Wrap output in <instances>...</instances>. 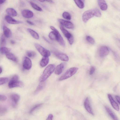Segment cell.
Here are the masks:
<instances>
[{
	"label": "cell",
	"mask_w": 120,
	"mask_h": 120,
	"mask_svg": "<svg viewBox=\"0 0 120 120\" xmlns=\"http://www.w3.org/2000/svg\"><path fill=\"white\" fill-rule=\"evenodd\" d=\"M77 6L79 8L82 9L84 7L83 2L81 0H74Z\"/></svg>",
	"instance_id": "cell-26"
},
{
	"label": "cell",
	"mask_w": 120,
	"mask_h": 120,
	"mask_svg": "<svg viewBox=\"0 0 120 120\" xmlns=\"http://www.w3.org/2000/svg\"><path fill=\"white\" fill-rule=\"evenodd\" d=\"M22 16L26 18H30L33 16V13L32 11L28 9H24L22 12Z\"/></svg>",
	"instance_id": "cell-15"
},
{
	"label": "cell",
	"mask_w": 120,
	"mask_h": 120,
	"mask_svg": "<svg viewBox=\"0 0 120 120\" xmlns=\"http://www.w3.org/2000/svg\"><path fill=\"white\" fill-rule=\"evenodd\" d=\"M78 69V68L76 67H72L69 68L60 78L59 80H62L69 78L75 74Z\"/></svg>",
	"instance_id": "cell-4"
},
{
	"label": "cell",
	"mask_w": 120,
	"mask_h": 120,
	"mask_svg": "<svg viewBox=\"0 0 120 120\" xmlns=\"http://www.w3.org/2000/svg\"><path fill=\"white\" fill-rule=\"evenodd\" d=\"M50 27V29L53 31H54L55 33L56 41H57L61 46L63 47H64L65 43L64 40L58 31L52 26H51Z\"/></svg>",
	"instance_id": "cell-7"
},
{
	"label": "cell",
	"mask_w": 120,
	"mask_h": 120,
	"mask_svg": "<svg viewBox=\"0 0 120 120\" xmlns=\"http://www.w3.org/2000/svg\"><path fill=\"white\" fill-rule=\"evenodd\" d=\"M95 68L93 66L91 67L89 71V74L90 75H92L95 72Z\"/></svg>",
	"instance_id": "cell-36"
},
{
	"label": "cell",
	"mask_w": 120,
	"mask_h": 120,
	"mask_svg": "<svg viewBox=\"0 0 120 120\" xmlns=\"http://www.w3.org/2000/svg\"><path fill=\"white\" fill-rule=\"evenodd\" d=\"M11 50V49L4 47L0 48V52L2 54H6L7 52H9Z\"/></svg>",
	"instance_id": "cell-27"
},
{
	"label": "cell",
	"mask_w": 120,
	"mask_h": 120,
	"mask_svg": "<svg viewBox=\"0 0 120 120\" xmlns=\"http://www.w3.org/2000/svg\"><path fill=\"white\" fill-rule=\"evenodd\" d=\"M56 56L60 60L65 61H68L69 60V58L66 54L63 53H55Z\"/></svg>",
	"instance_id": "cell-16"
},
{
	"label": "cell",
	"mask_w": 120,
	"mask_h": 120,
	"mask_svg": "<svg viewBox=\"0 0 120 120\" xmlns=\"http://www.w3.org/2000/svg\"><path fill=\"white\" fill-rule=\"evenodd\" d=\"M109 53V50L107 47L102 46L100 48L99 50V55L100 57H104L107 55Z\"/></svg>",
	"instance_id": "cell-12"
},
{
	"label": "cell",
	"mask_w": 120,
	"mask_h": 120,
	"mask_svg": "<svg viewBox=\"0 0 120 120\" xmlns=\"http://www.w3.org/2000/svg\"><path fill=\"white\" fill-rule=\"evenodd\" d=\"M5 54L6 57L8 59L16 62L18 60L17 57L13 54L8 52Z\"/></svg>",
	"instance_id": "cell-22"
},
{
	"label": "cell",
	"mask_w": 120,
	"mask_h": 120,
	"mask_svg": "<svg viewBox=\"0 0 120 120\" xmlns=\"http://www.w3.org/2000/svg\"><path fill=\"white\" fill-rule=\"evenodd\" d=\"M49 60L48 57H43L41 60L40 63V66L44 67L48 64Z\"/></svg>",
	"instance_id": "cell-21"
},
{
	"label": "cell",
	"mask_w": 120,
	"mask_h": 120,
	"mask_svg": "<svg viewBox=\"0 0 120 120\" xmlns=\"http://www.w3.org/2000/svg\"><path fill=\"white\" fill-rule=\"evenodd\" d=\"M5 19L8 23L10 24H18L22 22L21 21L15 19L9 15H6Z\"/></svg>",
	"instance_id": "cell-14"
},
{
	"label": "cell",
	"mask_w": 120,
	"mask_h": 120,
	"mask_svg": "<svg viewBox=\"0 0 120 120\" xmlns=\"http://www.w3.org/2000/svg\"><path fill=\"white\" fill-rule=\"evenodd\" d=\"M8 78H0V85L6 83L8 82Z\"/></svg>",
	"instance_id": "cell-32"
},
{
	"label": "cell",
	"mask_w": 120,
	"mask_h": 120,
	"mask_svg": "<svg viewBox=\"0 0 120 120\" xmlns=\"http://www.w3.org/2000/svg\"><path fill=\"white\" fill-rule=\"evenodd\" d=\"M6 11L8 14L12 16H15L17 15V12L12 8H8L6 10Z\"/></svg>",
	"instance_id": "cell-23"
},
{
	"label": "cell",
	"mask_w": 120,
	"mask_h": 120,
	"mask_svg": "<svg viewBox=\"0 0 120 120\" xmlns=\"http://www.w3.org/2000/svg\"><path fill=\"white\" fill-rule=\"evenodd\" d=\"M42 104L41 103L35 105V106L33 107L31 109L30 111V113H31L35 110L41 106L42 105Z\"/></svg>",
	"instance_id": "cell-34"
},
{
	"label": "cell",
	"mask_w": 120,
	"mask_h": 120,
	"mask_svg": "<svg viewBox=\"0 0 120 120\" xmlns=\"http://www.w3.org/2000/svg\"><path fill=\"white\" fill-rule=\"evenodd\" d=\"M64 67V64L62 63L58 65L55 69V73L57 75L61 74L62 72Z\"/></svg>",
	"instance_id": "cell-18"
},
{
	"label": "cell",
	"mask_w": 120,
	"mask_h": 120,
	"mask_svg": "<svg viewBox=\"0 0 120 120\" xmlns=\"http://www.w3.org/2000/svg\"><path fill=\"white\" fill-rule=\"evenodd\" d=\"M7 99L6 97L3 95H0V101H4L6 100Z\"/></svg>",
	"instance_id": "cell-37"
},
{
	"label": "cell",
	"mask_w": 120,
	"mask_h": 120,
	"mask_svg": "<svg viewBox=\"0 0 120 120\" xmlns=\"http://www.w3.org/2000/svg\"><path fill=\"white\" fill-rule=\"evenodd\" d=\"M98 3L101 10L103 11L107 10L108 6L105 0H98Z\"/></svg>",
	"instance_id": "cell-17"
},
{
	"label": "cell",
	"mask_w": 120,
	"mask_h": 120,
	"mask_svg": "<svg viewBox=\"0 0 120 120\" xmlns=\"http://www.w3.org/2000/svg\"><path fill=\"white\" fill-rule=\"evenodd\" d=\"M34 46L38 51L43 57H48L50 56L51 53L50 51L39 44L35 43Z\"/></svg>",
	"instance_id": "cell-5"
},
{
	"label": "cell",
	"mask_w": 120,
	"mask_h": 120,
	"mask_svg": "<svg viewBox=\"0 0 120 120\" xmlns=\"http://www.w3.org/2000/svg\"><path fill=\"white\" fill-rule=\"evenodd\" d=\"M26 54L28 57H34L36 55V54L34 52L31 51H27Z\"/></svg>",
	"instance_id": "cell-35"
},
{
	"label": "cell",
	"mask_w": 120,
	"mask_h": 120,
	"mask_svg": "<svg viewBox=\"0 0 120 120\" xmlns=\"http://www.w3.org/2000/svg\"><path fill=\"white\" fill-rule=\"evenodd\" d=\"M43 82H41L39 84L35 91V93H38L44 88L45 86V84Z\"/></svg>",
	"instance_id": "cell-25"
},
{
	"label": "cell",
	"mask_w": 120,
	"mask_h": 120,
	"mask_svg": "<svg viewBox=\"0 0 120 120\" xmlns=\"http://www.w3.org/2000/svg\"><path fill=\"white\" fill-rule=\"evenodd\" d=\"M3 33L4 36L7 38L10 37L12 35L11 32L10 30L5 26L3 27Z\"/></svg>",
	"instance_id": "cell-19"
},
{
	"label": "cell",
	"mask_w": 120,
	"mask_h": 120,
	"mask_svg": "<svg viewBox=\"0 0 120 120\" xmlns=\"http://www.w3.org/2000/svg\"><path fill=\"white\" fill-rule=\"evenodd\" d=\"M62 16L64 18L68 20H70L71 19V15L67 12H64L63 13Z\"/></svg>",
	"instance_id": "cell-30"
},
{
	"label": "cell",
	"mask_w": 120,
	"mask_h": 120,
	"mask_svg": "<svg viewBox=\"0 0 120 120\" xmlns=\"http://www.w3.org/2000/svg\"><path fill=\"white\" fill-rule=\"evenodd\" d=\"M83 0L84 1V0Z\"/></svg>",
	"instance_id": "cell-47"
},
{
	"label": "cell",
	"mask_w": 120,
	"mask_h": 120,
	"mask_svg": "<svg viewBox=\"0 0 120 120\" xmlns=\"http://www.w3.org/2000/svg\"><path fill=\"white\" fill-rule=\"evenodd\" d=\"M44 1H46L47 2H50L51 3H53V2L52 0H44Z\"/></svg>",
	"instance_id": "cell-41"
},
{
	"label": "cell",
	"mask_w": 120,
	"mask_h": 120,
	"mask_svg": "<svg viewBox=\"0 0 120 120\" xmlns=\"http://www.w3.org/2000/svg\"><path fill=\"white\" fill-rule=\"evenodd\" d=\"M115 98L116 99L118 103L120 104V97L118 95H116L115 96Z\"/></svg>",
	"instance_id": "cell-39"
},
{
	"label": "cell",
	"mask_w": 120,
	"mask_h": 120,
	"mask_svg": "<svg viewBox=\"0 0 120 120\" xmlns=\"http://www.w3.org/2000/svg\"><path fill=\"white\" fill-rule=\"evenodd\" d=\"M84 105L86 111L89 113L93 115L94 114L90 106L89 99L88 97L85 99L84 101Z\"/></svg>",
	"instance_id": "cell-11"
},
{
	"label": "cell",
	"mask_w": 120,
	"mask_h": 120,
	"mask_svg": "<svg viewBox=\"0 0 120 120\" xmlns=\"http://www.w3.org/2000/svg\"><path fill=\"white\" fill-rule=\"evenodd\" d=\"M27 30L34 38L36 39H38L39 38V35L35 31L30 28L28 29Z\"/></svg>",
	"instance_id": "cell-24"
},
{
	"label": "cell",
	"mask_w": 120,
	"mask_h": 120,
	"mask_svg": "<svg viewBox=\"0 0 120 120\" xmlns=\"http://www.w3.org/2000/svg\"><path fill=\"white\" fill-rule=\"evenodd\" d=\"M22 65L24 69L27 70L30 69L32 66V63L30 59L27 57H25L23 59Z\"/></svg>",
	"instance_id": "cell-8"
},
{
	"label": "cell",
	"mask_w": 120,
	"mask_h": 120,
	"mask_svg": "<svg viewBox=\"0 0 120 120\" xmlns=\"http://www.w3.org/2000/svg\"><path fill=\"white\" fill-rule=\"evenodd\" d=\"M43 38L48 43H50V42L45 37H43Z\"/></svg>",
	"instance_id": "cell-43"
},
{
	"label": "cell",
	"mask_w": 120,
	"mask_h": 120,
	"mask_svg": "<svg viewBox=\"0 0 120 120\" xmlns=\"http://www.w3.org/2000/svg\"><path fill=\"white\" fill-rule=\"evenodd\" d=\"M30 3L32 7L36 10L39 11H42V9L35 4L32 2H30Z\"/></svg>",
	"instance_id": "cell-28"
},
{
	"label": "cell",
	"mask_w": 120,
	"mask_h": 120,
	"mask_svg": "<svg viewBox=\"0 0 120 120\" xmlns=\"http://www.w3.org/2000/svg\"><path fill=\"white\" fill-rule=\"evenodd\" d=\"M60 28L64 36L68 39L70 44L72 45L74 42V38L72 35L61 24L60 26Z\"/></svg>",
	"instance_id": "cell-6"
},
{
	"label": "cell",
	"mask_w": 120,
	"mask_h": 120,
	"mask_svg": "<svg viewBox=\"0 0 120 120\" xmlns=\"http://www.w3.org/2000/svg\"><path fill=\"white\" fill-rule=\"evenodd\" d=\"M108 96L113 107L116 110L119 111V106L117 103L114 100L112 95L109 94L108 95Z\"/></svg>",
	"instance_id": "cell-13"
},
{
	"label": "cell",
	"mask_w": 120,
	"mask_h": 120,
	"mask_svg": "<svg viewBox=\"0 0 120 120\" xmlns=\"http://www.w3.org/2000/svg\"><path fill=\"white\" fill-rule=\"evenodd\" d=\"M20 96L16 94H13L10 95V98L12 101L13 106L15 107L16 106L18 102L20 99Z\"/></svg>",
	"instance_id": "cell-10"
},
{
	"label": "cell",
	"mask_w": 120,
	"mask_h": 120,
	"mask_svg": "<svg viewBox=\"0 0 120 120\" xmlns=\"http://www.w3.org/2000/svg\"><path fill=\"white\" fill-rule=\"evenodd\" d=\"M6 44V40L5 38L3 35H2L1 37L0 46L1 47H4Z\"/></svg>",
	"instance_id": "cell-29"
},
{
	"label": "cell",
	"mask_w": 120,
	"mask_h": 120,
	"mask_svg": "<svg viewBox=\"0 0 120 120\" xmlns=\"http://www.w3.org/2000/svg\"><path fill=\"white\" fill-rule=\"evenodd\" d=\"M19 77L18 75L14 76L9 82L8 86L10 88L15 87H22L23 86V84L21 81L18 80Z\"/></svg>",
	"instance_id": "cell-3"
},
{
	"label": "cell",
	"mask_w": 120,
	"mask_h": 120,
	"mask_svg": "<svg viewBox=\"0 0 120 120\" xmlns=\"http://www.w3.org/2000/svg\"><path fill=\"white\" fill-rule=\"evenodd\" d=\"M38 0L41 2H44V0Z\"/></svg>",
	"instance_id": "cell-46"
},
{
	"label": "cell",
	"mask_w": 120,
	"mask_h": 120,
	"mask_svg": "<svg viewBox=\"0 0 120 120\" xmlns=\"http://www.w3.org/2000/svg\"><path fill=\"white\" fill-rule=\"evenodd\" d=\"M6 0H0V4L4 3Z\"/></svg>",
	"instance_id": "cell-42"
},
{
	"label": "cell",
	"mask_w": 120,
	"mask_h": 120,
	"mask_svg": "<svg viewBox=\"0 0 120 120\" xmlns=\"http://www.w3.org/2000/svg\"><path fill=\"white\" fill-rule=\"evenodd\" d=\"M101 14L100 11L97 9L87 10L84 12L83 14L82 20L84 23L87 22L90 19L94 16L100 17Z\"/></svg>",
	"instance_id": "cell-1"
},
{
	"label": "cell",
	"mask_w": 120,
	"mask_h": 120,
	"mask_svg": "<svg viewBox=\"0 0 120 120\" xmlns=\"http://www.w3.org/2000/svg\"><path fill=\"white\" fill-rule=\"evenodd\" d=\"M10 43L12 44H14L15 43V41L13 40H11V41Z\"/></svg>",
	"instance_id": "cell-44"
},
{
	"label": "cell",
	"mask_w": 120,
	"mask_h": 120,
	"mask_svg": "<svg viewBox=\"0 0 120 120\" xmlns=\"http://www.w3.org/2000/svg\"><path fill=\"white\" fill-rule=\"evenodd\" d=\"M105 107L106 111L108 114L113 120H118V119L116 116L113 113L111 109L105 105Z\"/></svg>",
	"instance_id": "cell-20"
},
{
	"label": "cell",
	"mask_w": 120,
	"mask_h": 120,
	"mask_svg": "<svg viewBox=\"0 0 120 120\" xmlns=\"http://www.w3.org/2000/svg\"><path fill=\"white\" fill-rule=\"evenodd\" d=\"M55 66L53 64H50L48 65L44 70L43 74L40 77L39 81L40 82L45 81L54 71Z\"/></svg>",
	"instance_id": "cell-2"
},
{
	"label": "cell",
	"mask_w": 120,
	"mask_h": 120,
	"mask_svg": "<svg viewBox=\"0 0 120 120\" xmlns=\"http://www.w3.org/2000/svg\"><path fill=\"white\" fill-rule=\"evenodd\" d=\"M2 71V67H0V74H1Z\"/></svg>",
	"instance_id": "cell-45"
},
{
	"label": "cell",
	"mask_w": 120,
	"mask_h": 120,
	"mask_svg": "<svg viewBox=\"0 0 120 120\" xmlns=\"http://www.w3.org/2000/svg\"><path fill=\"white\" fill-rule=\"evenodd\" d=\"M86 39L87 41L90 43L91 44H94L95 43L94 39L91 37L90 36H87L86 37Z\"/></svg>",
	"instance_id": "cell-33"
},
{
	"label": "cell",
	"mask_w": 120,
	"mask_h": 120,
	"mask_svg": "<svg viewBox=\"0 0 120 120\" xmlns=\"http://www.w3.org/2000/svg\"><path fill=\"white\" fill-rule=\"evenodd\" d=\"M49 37L51 40H56V38L55 33L54 31H51L50 32L49 34Z\"/></svg>",
	"instance_id": "cell-31"
},
{
	"label": "cell",
	"mask_w": 120,
	"mask_h": 120,
	"mask_svg": "<svg viewBox=\"0 0 120 120\" xmlns=\"http://www.w3.org/2000/svg\"><path fill=\"white\" fill-rule=\"evenodd\" d=\"M53 118V116L52 114H50L48 116L46 120H52Z\"/></svg>",
	"instance_id": "cell-38"
},
{
	"label": "cell",
	"mask_w": 120,
	"mask_h": 120,
	"mask_svg": "<svg viewBox=\"0 0 120 120\" xmlns=\"http://www.w3.org/2000/svg\"><path fill=\"white\" fill-rule=\"evenodd\" d=\"M58 21L61 25L64 26L67 28L73 29L74 28V25L70 21L60 19H59Z\"/></svg>",
	"instance_id": "cell-9"
},
{
	"label": "cell",
	"mask_w": 120,
	"mask_h": 120,
	"mask_svg": "<svg viewBox=\"0 0 120 120\" xmlns=\"http://www.w3.org/2000/svg\"><path fill=\"white\" fill-rule=\"evenodd\" d=\"M26 22L27 23H28L29 24H30V25H34V23L32 22L29 21V20H27Z\"/></svg>",
	"instance_id": "cell-40"
}]
</instances>
